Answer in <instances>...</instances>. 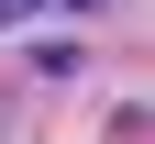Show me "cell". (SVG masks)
Returning <instances> with one entry per match:
<instances>
[{"label": "cell", "mask_w": 155, "mask_h": 144, "mask_svg": "<svg viewBox=\"0 0 155 144\" xmlns=\"http://www.w3.org/2000/svg\"><path fill=\"white\" fill-rule=\"evenodd\" d=\"M33 11H55V0H0V33H11V22H33ZM78 11H89V0H78Z\"/></svg>", "instance_id": "cell-1"}]
</instances>
